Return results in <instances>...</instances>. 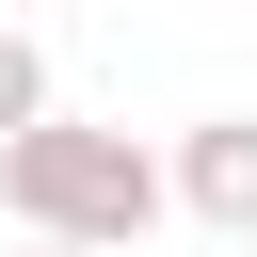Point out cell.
I'll return each mask as SVG.
<instances>
[{
	"label": "cell",
	"instance_id": "6da1fadb",
	"mask_svg": "<svg viewBox=\"0 0 257 257\" xmlns=\"http://www.w3.org/2000/svg\"><path fill=\"white\" fill-rule=\"evenodd\" d=\"M0 209L32 225V241H96V257H128L161 209H177V177L128 145V128H80V112H32L16 145H0Z\"/></svg>",
	"mask_w": 257,
	"mask_h": 257
},
{
	"label": "cell",
	"instance_id": "7a4b0ae2",
	"mask_svg": "<svg viewBox=\"0 0 257 257\" xmlns=\"http://www.w3.org/2000/svg\"><path fill=\"white\" fill-rule=\"evenodd\" d=\"M177 209L193 225H225V241H257V112H209V128H177Z\"/></svg>",
	"mask_w": 257,
	"mask_h": 257
},
{
	"label": "cell",
	"instance_id": "3957f363",
	"mask_svg": "<svg viewBox=\"0 0 257 257\" xmlns=\"http://www.w3.org/2000/svg\"><path fill=\"white\" fill-rule=\"evenodd\" d=\"M32 112H48V48H32V32H0V145H16Z\"/></svg>",
	"mask_w": 257,
	"mask_h": 257
},
{
	"label": "cell",
	"instance_id": "277c9868",
	"mask_svg": "<svg viewBox=\"0 0 257 257\" xmlns=\"http://www.w3.org/2000/svg\"><path fill=\"white\" fill-rule=\"evenodd\" d=\"M32 257H96V241H32Z\"/></svg>",
	"mask_w": 257,
	"mask_h": 257
}]
</instances>
